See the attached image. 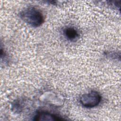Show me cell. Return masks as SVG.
Masks as SVG:
<instances>
[{"label": "cell", "instance_id": "5", "mask_svg": "<svg viewBox=\"0 0 121 121\" xmlns=\"http://www.w3.org/2000/svg\"><path fill=\"white\" fill-rule=\"evenodd\" d=\"M106 56L107 57H109L111 58H112V59H115V58H116L117 59V53H115V52H109V53H106Z\"/></svg>", "mask_w": 121, "mask_h": 121}, {"label": "cell", "instance_id": "3", "mask_svg": "<svg viewBox=\"0 0 121 121\" xmlns=\"http://www.w3.org/2000/svg\"><path fill=\"white\" fill-rule=\"evenodd\" d=\"M34 121H64L65 119L58 115L44 111H40L37 112L33 117Z\"/></svg>", "mask_w": 121, "mask_h": 121}, {"label": "cell", "instance_id": "1", "mask_svg": "<svg viewBox=\"0 0 121 121\" xmlns=\"http://www.w3.org/2000/svg\"><path fill=\"white\" fill-rule=\"evenodd\" d=\"M19 17L25 23L33 27H39L44 21L42 11L34 7H27L23 9L19 13Z\"/></svg>", "mask_w": 121, "mask_h": 121}, {"label": "cell", "instance_id": "2", "mask_svg": "<svg viewBox=\"0 0 121 121\" xmlns=\"http://www.w3.org/2000/svg\"><path fill=\"white\" fill-rule=\"evenodd\" d=\"M101 100L102 96L100 93L94 90L82 95L79 98L81 104L87 108H91L97 106Z\"/></svg>", "mask_w": 121, "mask_h": 121}, {"label": "cell", "instance_id": "4", "mask_svg": "<svg viewBox=\"0 0 121 121\" xmlns=\"http://www.w3.org/2000/svg\"><path fill=\"white\" fill-rule=\"evenodd\" d=\"M62 32L65 38L70 42L77 41L80 36L78 31L73 26L65 27L63 29Z\"/></svg>", "mask_w": 121, "mask_h": 121}]
</instances>
